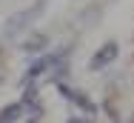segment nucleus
Masks as SVG:
<instances>
[{
    "instance_id": "5",
    "label": "nucleus",
    "mask_w": 134,
    "mask_h": 123,
    "mask_svg": "<svg viewBox=\"0 0 134 123\" xmlns=\"http://www.w3.org/2000/svg\"><path fill=\"white\" fill-rule=\"evenodd\" d=\"M46 43H49V37H46V34H37V37L26 40V46H23V49H26V52H37V49H43Z\"/></svg>"
},
{
    "instance_id": "4",
    "label": "nucleus",
    "mask_w": 134,
    "mask_h": 123,
    "mask_svg": "<svg viewBox=\"0 0 134 123\" xmlns=\"http://www.w3.org/2000/svg\"><path fill=\"white\" fill-rule=\"evenodd\" d=\"M20 112H23V103H14V106H6V109L0 112V120H17V117H20Z\"/></svg>"
},
{
    "instance_id": "3",
    "label": "nucleus",
    "mask_w": 134,
    "mask_h": 123,
    "mask_svg": "<svg viewBox=\"0 0 134 123\" xmlns=\"http://www.w3.org/2000/svg\"><path fill=\"white\" fill-rule=\"evenodd\" d=\"M60 92H63V98H69V100H74L77 106H83L86 112H94V103H88V100L83 98L80 92H74V89H66V86H60Z\"/></svg>"
},
{
    "instance_id": "1",
    "label": "nucleus",
    "mask_w": 134,
    "mask_h": 123,
    "mask_svg": "<svg viewBox=\"0 0 134 123\" xmlns=\"http://www.w3.org/2000/svg\"><path fill=\"white\" fill-rule=\"evenodd\" d=\"M40 12H43V3H34L29 12H20V14H14V17L9 20V26H6V37H14V34H17L23 26H29L34 17H37V14H40Z\"/></svg>"
},
{
    "instance_id": "2",
    "label": "nucleus",
    "mask_w": 134,
    "mask_h": 123,
    "mask_svg": "<svg viewBox=\"0 0 134 123\" xmlns=\"http://www.w3.org/2000/svg\"><path fill=\"white\" fill-rule=\"evenodd\" d=\"M117 43H106V46H100V52H94V57H91V69L94 72H100V69H106L111 66L114 60H117Z\"/></svg>"
}]
</instances>
